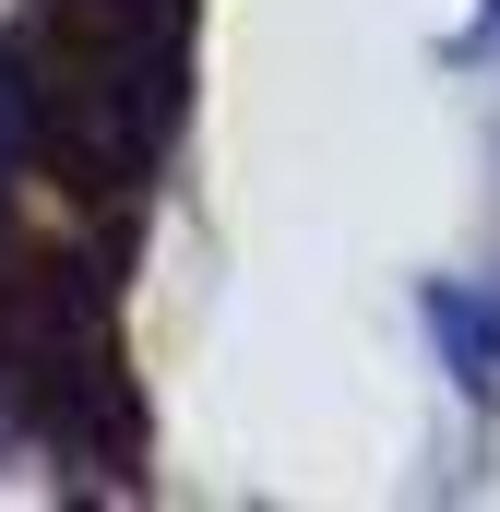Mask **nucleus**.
Wrapping results in <instances>:
<instances>
[{"mask_svg":"<svg viewBox=\"0 0 500 512\" xmlns=\"http://www.w3.org/2000/svg\"><path fill=\"white\" fill-rule=\"evenodd\" d=\"M24 60H36V167H60L96 203H131L191 96V0H36Z\"/></svg>","mask_w":500,"mask_h":512,"instance_id":"obj_1","label":"nucleus"},{"mask_svg":"<svg viewBox=\"0 0 500 512\" xmlns=\"http://www.w3.org/2000/svg\"><path fill=\"white\" fill-rule=\"evenodd\" d=\"M429 322H441V358H453V382H465V393H489V370H500V286H441V298H429Z\"/></svg>","mask_w":500,"mask_h":512,"instance_id":"obj_2","label":"nucleus"},{"mask_svg":"<svg viewBox=\"0 0 500 512\" xmlns=\"http://www.w3.org/2000/svg\"><path fill=\"white\" fill-rule=\"evenodd\" d=\"M489 48H500V0L477 12V24H465V60H489Z\"/></svg>","mask_w":500,"mask_h":512,"instance_id":"obj_3","label":"nucleus"}]
</instances>
